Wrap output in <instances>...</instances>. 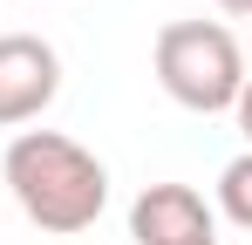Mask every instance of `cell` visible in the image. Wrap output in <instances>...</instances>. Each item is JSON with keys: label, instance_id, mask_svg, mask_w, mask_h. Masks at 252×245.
<instances>
[{"label": "cell", "instance_id": "cell-2", "mask_svg": "<svg viewBox=\"0 0 252 245\" xmlns=\"http://www.w3.org/2000/svg\"><path fill=\"white\" fill-rule=\"evenodd\" d=\"M150 68L177 109L191 116H232L239 89H246V48L225 21H170L157 28Z\"/></svg>", "mask_w": 252, "mask_h": 245}, {"label": "cell", "instance_id": "cell-5", "mask_svg": "<svg viewBox=\"0 0 252 245\" xmlns=\"http://www.w3.org/2000/svg\"><path fill=\"white\" fill-rule=\"evenodd\" d=\"M218 218H232L239 232H252V150H239V157L218 170V204H211Z\"/></svg>", "mask_w": 252, "mask_h": 245}, {"label": "cell", "instance_id": "cell-4", "mask_svg": "<svg viewBox=\"0 0 252 245\" xmlns=\"http://www.w3.org/2000/svg\"><path fill=\"white\" fill-rule=\"evenodd\" d=\"M129 239L136 245H205L218 239V211L191 184H143L129 204Z\"/></svg>", "mask_w": 252, "mask_h": 245}, {"label": "cell", "instance_id": "cell-1", "mask_svg": "<svg viewBox=\"0 0 252 245\" xmlns=\"http://www.w3.org/2000/svg\"><path fill=\"white\" fill-rule=\"evenodd\" d=\"M0 177L21 204V218L48 239H75L109 211V163L62 129H14Z\"/></svg>", "mask_w": 252, "mask_h": 245}, {"label": "cell", "instance_id": "cell-6", "mask_svg": "<svg viewBox=\"0 0 252 245\" xmlns=\"http://www.w3.org/2000/svg\"><path fill=\"white\" fill-rule=\"evenodd\" d=\"M232 122H239V136H246V150H252V75L239 89V102H232Z\"/></svg>", "mask_w": 252, "mask_h": 245}, {"label": "cell", "instance_id": "cell-3", "mask_svg": "<svg viewBox=\"0 0 252 245\" xmlns=\"http://www.w3.org/2000/svg\"><path fill=\"white\" fill-rule=\"evenodd\" d=\"M62 95V55L41 34H0V129H28Z\"/></svg>", "mask_w": 252, "mask_h": 245}, {"label": "cell", "instance_id": "cell-8", "mask_svg": "<svg viewBox=\"0 0 252 245\" xmlns=\"http://www.w3.org/2000/svg\"><path fill=\"white\" fill-rule=\"evenodd\" d=\"M205 245H218V239H205Z\"/></svg>", "mask_w": 252, "mask_h": 245}, {"label": "cell", "instance_id": "cell-7", "mask_svg": "<svg viewBox=\"0 0 252 245\" xmlns=\"http://www.w3.org/2000/svg\"><path fill=\"white\" fill-rule=\"evenodd\" d=\"M218 14H232V21H252V0H218Z\"/></svg>", "mask_w": 252, "mask_h": 245}]
</instances>
